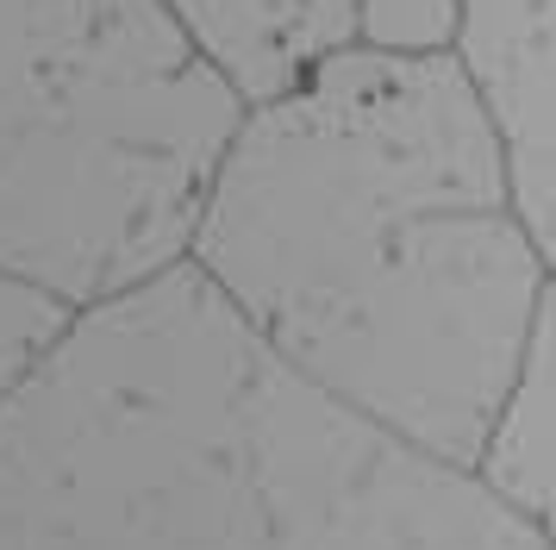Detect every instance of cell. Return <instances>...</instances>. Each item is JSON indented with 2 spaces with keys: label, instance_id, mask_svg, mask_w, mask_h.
Wrapping results in <instances>:
<instances>
[{
  "label": "cell",
  "instance_id": "obj_1",
  "mask_svg": "<svg viewBox=\"0 0 556 550\" xmlns=\"http://www.w3.org/2000/svg\"><path fill=\"white\" fill-rule=\"evenodd\" d=\"M188 263L288 370L456 470L556 295L456 50L344 45L244 107Z\"/></svg>",
  "mask_w": 556,
  "mask_h": 550
},
{
  "label": "cell",
  "instance_id": "obj_2",
  "mask_svg": "<svg viewBox=\"0 0 556 550\" xmlns=\"http://www.w3.org/2000/svg\"><path fill=\"white\" fill-rule=\"evenodd\" d=\"M0 550H551L469 470L288 370L188 257L0 400Z\"/></svg>",
  "mask_w": 556,
  "mask_h": 550
},
{
  "label": "cell",
  "instance_id": "obj_3",
  "mask_svg": "<svg viewBox=\"0 0 556 550\" xmlns=\"http://www.w3.org/2000/svg\"><path fill=\"white\" fill-rule=\"evenodd\" d=\"M238 120L156 0H0V275L81 313L181 263Z\"/></svg>",
  "mask_w": 556,
  "mask_h": 550
},
{
  "label": "cell",
  "instance_id": "obj_4",
  "mask_svg": "<svg viewBox=\"0 0 556 550\" xmlns=\"http://www.w3.org/2000/svg\"><path fill=\"white\" fill-rule=\"evenodd\" d=\"M456 63L476 82L501 132L506 175L526 232L556 257V95H551V0H456Z\"/></svg>",
  "mask_w": 556,
  "mask_h": 550
},
{
  "label": "cell",
  "instance_id": "obj_5",
  "mask_svg": "<svg viewBox=\"0 0 556 550\" xmlns=\"http://www.w3.org/2000/svg\"><path fill=\"white\" fill-rule=\"evenodd\" d=\"M188 32L213 70L231 82V95L256 100L294 88L319 57L351 45L356 0H156Z\"/></svg>",
  "mask_w": 556,
  "mask_h": 550
},
{
  "label": "cell",
  "instance_id": "obj_6",
  "mask_svg": "<svg viewBox=\"0 0 556 550\" xmlns=\"http://www.w3.org/2000/svg\"><path fill=\"white\" fill-rule=\"evenodd\" d=\"M551 407H556V295L538 307V320L526 332V350L513 363L494 420L481 432V450L469 475L506 513L544 525L551 532L556 495H551Z\"/></svg>",
  "mask_w": 556,
  "mask_h": 550
},
{
  "label": "cell",
  "instance_id": "obj_7",
  "mask_svg": "<svg viewBox=\"0 0 556 550\" xmlns=\"http://www.w3.org/2000/svg\"><path fill=\"white\" fill-rule=\"evenodd\" d=\"M456 0H356L351 45L388 57H438L456 45Z\"/></svg>",
  "mask_w": 556,
  "mask_h": 550
},
{
  "label": "cell",
  "instance_id": "obj_8",
  "mask_svg": "<svg viewBox=\"0 0 556 550\" xmlns=\"http://www.w3.org/2000/svg\"><path fill=\"white\" fill-rule=\"evenodd\" d=\"M70 325V307L51 300L45 288H26L13 275H0V400L20 388V375L56 345V332Z\"/></svg>",
  "mask_w": 556,
  "mask_h": 550
}]
</instances>
